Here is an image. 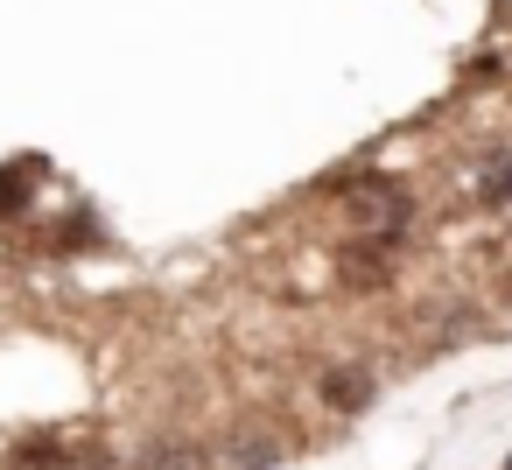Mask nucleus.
Returning <instances> with one entry per match:
<instances>
[{"instance_id": "7ed1b4c3", "label": "nucleus", "mask_w": 512, "mask_h": 470, "mask_svg": "<svg viewBox=\"0 0 512 470\" xmlns=\"http://www.w3.org/2000/svg\"><path fill=\"white\" fill-rule=\"evenodd\" d=\"M316 393H323L337 414H365V407H372V393H379V379H372V365H323Z\"/></svg>"}, {"instance_id": "6e6552de", "label": "nucleus", "mask_w": 512, "mask_h": 470, "mask_svg": "<svg viewBox=\"0 0 512 470\" xmlns=\"http://www.w3.org/2000/svg\"><path fill=\"white\" fill-rule=\"evenodd\" d=\"M463 78H470V85H491V78H498V85H505V57H477V64H470V71H463Z\"/></svg>"}, {"instance_id": "20e7f679", "label": "nucleus", "mask_w": 512, "mask_h": 470, "mask_svg": "<svg viewBox=\"0 0 512 470\" xmlns=\"http://www.w3.org/2000/svg\"><path fill=\"white\" fill-rule=\"evenodd\" d=\"M134 470H218V463H211V449H204V442H183V435H169V442H148Z\"/></svg>"}, {"instance_id": "0eeeda50", "label": "nucleus", "mask_w": 512, "mask_h": 470, "mask_svg": "<svg viewBox=\"0 0 512 470\" xmlns=\"http://www.w3.org/2000/svg\"><path fill=\"white\" fill-rule=\"evenodd\" d=\"M218 463H225V470H274V463H281V442H274V435H239Z\"/></svg>"}, {"instance_id": "423d86ee", "label": "nucleus", "mask_w": 512, "mask_h": 470, "mask_svg": "<svg viewBox=\"0 0 512 470\" xmlns=\"http://www.w3.org/2000/svg\"><path fill=\"white\" fill-rule=\"evenodd\" d=\"M36 204V162H8L0 169V218H22Z\"/></svg>"}, {"instance_id": "f257e3e1", "label": "nucleus", "mask_w": 512, "mask_h": 470, "mask_svg": "<svg viewBox=\"0 0 512 470\" xmlns=\"http://www.w3.org/2000/svg\"><path fill=\"white\" fill-rule=\"evenodd\" d=\"M344 197V218L358 225V232H386V239H400L407 225H414V197H407V183H393V176H344L337 183Z\"/></svg>"}, {"instance_id": "1a4fd4ad", "label": "nucleus", "mask_w": 512, "mask_h": 470, "mask_svg": "<svg viewBox=\"0 0 512 470\" xmlns=\"http://www.w3.org/2000/svg\"><path fill=\"white\" fill-rule=\"evenodd\" d=\"M505 470H512V463H505Z\"/></svg>"}, {"instance_id": "39448f33", "label": "nucleus", "mask_w": 512, "mask_h": 470, "mask_svg": "<svg viewBox=\"0 0 512 470\" xmlns=\"http://www.w3.org/2000/svg\"><path fill=\"white\" fill-rule=\"evenodd\" d=\"M477 204L484 211H505L512 204V148H491L484 169H477Z\"/></svg>"}, {"instance_id": "f03ea898", "label": "nucleus", "mask_w": 512, "mask_h": 470, "mask_svg": "<svg viewBox=\"0 0 512 470\" xmlns=\"http://www.w3.org/2000/svg\"><path fill=\"white\" fill-rule=\"evenodd\" d=\"M393 246H400V239H386V232H358V239H344V246H337V281H344L351 295L393 288V274H400Z\"/></svg>"}]
</instances>
